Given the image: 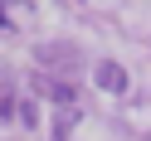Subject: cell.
Wrapping results in <instances>:
<instances>
[{
  "instance_id": "6da1fadb",
  "label": "cell",
  "mask_w": 151,
  "mask_h": 141,
  "mask_svg": "<svg viewBox=\"0 0 151 141\" xmlns=\"http://www.w3.org/2000/svg\"><path fill=\"white\" fill-rule=\"evenodd\" d=\"M29 88L39 92V97H49V102H59V107H73V78H54V73H34L29 78Z\"/></svg>"
},
{
  "instance_id": "7a4b0ae2",
  "label": "cell",
  "mask_w": 151,
  "mask_h": 141,
  "mask_svg": "<svg viewBox=\"0 0 151 141\" xmlns=\"http://www.w3.org/2000/svg\"><path fill=\"white\" fill-rule=\"evenodd\" d=\"M78 63H83V59H78L73 44H44V49H39V68H44V73H54V68H68V73H73Z\"/></svg>"
},
{
  "instance_id": "3957f363",
  "label": "cell",
  "mask_w": 151,
  "mask_h": 141,
  "mask_svg": "<svg viewBox=\"0 0 151 141\" xmlns=\"http://www.w3.org/2000/svg\"><path fill=\"white\" fill-rule=\"evenodd\" d=\"M93 83H98L102 92H127V68L112 63V59H102L98 68H93Z\"/></svg>"
},
{
  "instance_id": "277c9868",
  "label": "cell",
  "mask_w": 151,
  "mask_h": 141,
  "mask_svg": "<svg viewBox=\"0 0 151 141\" xmlns=\"http://www.w3.org/2000/svg\"><path fill=\"white\" fill-rule=\"evenodd\" d=\"M20 122H24V127H34V122H39V107H34V97H29V102H20Z\"/></svg>"
},
{
  "instance_id": "5b68a950",
  "label": "cell",
  "mask_w": 151,
  "mask_h": 141,
  "mask_svg": "<svg viewBox=\"0 0 151 141\" xmlns=\"http://www.w3.org/2000/svg\"><path fill=\"white\" fill-rule=\"evenodd\" d=\"M0 112H10V83H0Z\"/></svg>"
}]
</instances>
